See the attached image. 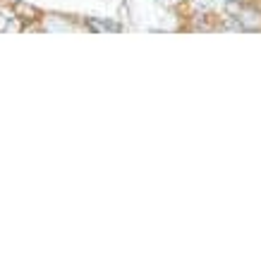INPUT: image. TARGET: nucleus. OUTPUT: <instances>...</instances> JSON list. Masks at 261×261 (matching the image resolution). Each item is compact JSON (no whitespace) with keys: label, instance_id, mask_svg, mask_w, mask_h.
Here are the masks:
<instances>
[{"label":"nucleus","instance_id":"nucleus-1","mask_svg":"<svg viewBox=\"0 0 261 261\" xmlns=\"http://www.w3.org/2000/svg\"><path fill=\"white\" fill-rule=\"evenodd\" d=\"M225 12L232 19V27L240 32H254L261 27V12L249 3H240V0H228L225 3Z\"/></svg>","mask_w":261,"mask_h":261},{"label":"nucleus","instance_id":"nucleus-2","mask_svg":"<svg viewBox=\"0 0 261 261\" xmlns=\"http://www.w3.org/2000/svg\"><path fill=\"white\" fill-rule=\"evenodd\" d=\"M84 27H87L89 32L94 34H106V32H122V27L118 22H111V19H101V17H87L84 19Z\"/></svg>","mask_w":261,"mask_h":261},{"label":"nucleus","instance_id":"nucleus-3","mask_svg":"<svg viewBox=\"0 0 261 261\" xmlns=\"http://www.w3.org/2000/svg\"><path fill=\"white\" fill-rule=\"evenodd\" d=\"M17 17L12 15V12H0V32H10V29H17V24H15Z\"/></svg>","mask_w":261,"mask_h":261},{"label":"nucleus","instance_id":"nucleus-4","mask_svg":"<svg viewBox=\"0 0 261 261\" xmlns=\"http://www.w3.org/2000/svg\"><path fill=\"white\" fill-rule=\"evenodd\" d=\"M159 3H166V5H173V3H180V0H159Z\"/></svg>","mask_w":261,"mask_h":261}]
</instances>
